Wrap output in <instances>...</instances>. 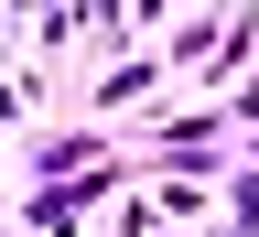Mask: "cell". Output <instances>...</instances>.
Returning <instances> with one entry per match:
<instances>
[{
	"instance_id": "obj_1",
	"label": "cell",
	"mask_w": 259,
	"mask_h": 237,
	"mask_svg": "<svg viewBox=\"0 0 259 237\" xmlns=\"http://www.w3.org/2000/svg\"><path fill=\"white\" fill-rule=\"evenodd\" d=\"M97 205H130V151H119V162H97V173H76V183H32L11 226H44V237H76V216H97Z\"/></svg>"
},
{
	"instance_id": "obj_2",
	"label": "cell",
	"mask_w": 259,
	"mask_h": 237,
	"mask_svg": "<svg viewBox=\"0 0 259 237\" xmlns=\"http://www.w3.org/2000/svg\"><path fill=\"white\" fill-rule=\"evenodd\" d=\"M22 162H32V183H76V173H97V162H119V140H97V129H32Z\"/></svg>"
},
{
	"instance_id": "obj_3",
	"label": "cell",
	"mask_w": 259,
	"mask_h": 237,
	"mask_svg": "<svg viewBox=\"0 0 259 237\" xmlns=\"http://www.w3.org/2000/svg\"><path fill=\"white\" fill-rule=\"evenodd\" d=\"M151 86H162V65H151V54L108 65V76H97V119H108V108H151Z\"/></svg>"
},
{
	"instance_id": "obj_4",
	"label": "cell",
	"mask_w": 259,
	"mask_h": 237,
	"mask_svg": "<svg viewBox=\"0 0 259 237\" xmlns=\"http://www.w3.org/2000/svg\"><path fill=\"white\" fill-rule=\"evenodd\" d=\"M248 173H259V129H248Z\"/></svg>"
}]
</instances>
